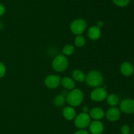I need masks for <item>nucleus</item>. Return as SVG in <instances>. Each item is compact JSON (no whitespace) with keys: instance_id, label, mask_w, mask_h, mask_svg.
<instances>
[{"instance_id":"nucleus-10","label":"nucleus","mask_w":134,"mask_h":134,"mask_svg":"<svg viewBox=\"0 0 134 134\" xmlns=\"http://www.w3.org/2000/svg\"><path fill=\"white\" fill-rule=\"evenodd\" d=\"M89 130L92 134H101L104 130V126L101 121L94 120L90 122Z\"/></svg>"},{"instance_id":"nucleus-20","label":"nucleus","mask_w":134,"mask_h":134,"mask_svg":"<svg viewBox=\"0 0 134 134\" xmlns=\"http://www.w3.org/2000/svg\"><path fill=\"white\" fill-rule=\"evenodd\" d=\"M74 42L77 47H82L86 43V39L82 35H77L75 38Z\"/></svg>"},{"instance_id":"nucleus-7","label":"nucleus","mask_w":134,"mask_h":134,"mask_svg":"<svg viewBox=\"0 0 134 134\" xmlns=\"http://www.w3.org/2000/svg\"><path fill=\"white\" fill-rule=\"evenodd\" d=\"M44 84L49 89H56L61 84V78L57 75H48L44 80Z\"/></svg>"},{"instance_id":"nucleus-9","label":"nucleus","mask_w":134,"mask_h":134,"mask_svg":"<svg viewBox=\"0 0 134 134\" xmlns=\"http://www.w3.org/2000/svg\"><path fill=\"white\" fill-rule=\"evenodd\" d=\"M110 122H115L120 117V110L116 106H111L107 110L105 115Z\"/></svg>"},{"instance_id":"nucleus-22","label":"nucleus","mask_w":134,"mask_h":134,"mask_svg":"<svg viewBox=\"0 0 134 134\" xmlns=\"http://www.w3.org/2000/svg\"><path fill=\"white\" fill-rule=\"evenodd\" d=\"M5 73H6V67H5V65L2 62L0 61V78L3 77L5 75Z\"/></svg>"},{"instance_id":"nucleus-5","label":"nucleus","mask_w":134,"mask_h":134,"mask_svg":"<svg viewBox=\"0 0 134 134\" xmlns=\"http://www.w3.org/2000/svg\"><path fill=\"white\" fill-rule=\"evenodd\" d=\"M74 123L77 128L82 130L89 126L91 122V118L88 113L81 112L76 116L75 118Z\"/></svg>"},{"instance_id":"nucleus-12","label":"nucleus","mask_w":134,"mask_h":134,"mask_svg":"<svg viewBox=\"0 0 134 134\" xmlns=\"http://www.w3.org/2000/svg\"><path fill=\"white\" fill-rule=\"evenodd\" d=\"M120 72L126 77L132 76L134 72L133 65L130 62H124L120 66Z\"/></svg>"},{"instance_id":"nucleus-8","label":"nucleus","mask_w":134,"mask_h":134,"mask_svg":"<svg viewBox=\"0 0 134 134\" xmlns=\"http://www.w3.org/2000/svg\"><path fill=\"white\" fill-rule=\"evenodd\" d=\"M120 110L122 112L130 114L134 112V99L127 98L122 100L120 104Z\"/></svg>"},{"instance_id":"nucleus-24","label":"nucleus","mask_w":134,"mask_h":134,"mask_svg":"<svg viewBox=\"0 0 134 134\" xmlns=\"http://www.w3.org/2000/svg\"><path fill=\"white\" fill-rule=\"evenodd\" d=\"M5 13V7L3 4L0 3V17L3 15Z\"/></svg>"},{"instance_id":"nucleus-28","label":"nucleus","mask_w":134,"mask_h":134,"mask_svg":"<svg viewBox=\"0 0 134 134\" xmlns=\"http://www.w3.org/2000/svg\"><path fill=\"white\" fill-rule=\"evenodd\" d=\"M3 27V24L2 22H1V21H0V31H1V30H2Z\"/></svg>"},{"instance_id":"nucleus-25","label":"nucleus","mask_w":134,"mask_h":134,"mask_svg":"<svg viewBox=\"0 0 134 134\" xmlns=\"http://www.w3.org/2000/svg\"><path fill=\"white\" fill-rule=\"evenodd\" d=\"M74 134H89V133H88V132L86 131V130L82 129V130H78V131H76Z\"/></svg>"},{"instance_id":"nucleus-18","label":"nucleus","mask_w":134,"mask_h":134,"mask_svg":"<svg viewBox=\"0 0 134 134\" xmlns=\"http://www.w3.org/2000/svg\"><path fill=\"white\" fill-rule=\"evenodd\" d=\"M65 101H66V98H65V96H64L63 95H58L56 97H54V103L56 105V106H62L63 105H64Z\"/></svg>"},{"instance_id":"nucleus-19","label":"nucleus","mask_w":134,"mask_h":134,"mask_svg":"<svg viewBox=\"0 0 134 134\" xmlns=\"http://www.w3.org/2000/svg\"><path fill=\"white\" fill-rule=\"evenodd\" d=\"M75 51V49L74 46L71 44H68L64 46L62 50V53L63 55L65 56H69V55H73Z\"/></svg>"},{"instance_id":"nucleus-6","label":"nucleus","mask_w":134,"mask_h":134,"mask_svg":"<svg viewBox=\"0 0 134 134\" xmlns=\"http://www.w3.org/2000/svg\"><path fill=\"white\" fill-rule=\"evenodd\" d=\"M107 95V91L103 87H96L90 93V98L92 101L96 102H101L106 99Z\"/></svg>"},{"instance_id":"nucleus-29","label":"nucleus","mask_w":134,"mask_h":134,"mask_svg":"<svg viewBox=\"0 0 134 134\" xmlns=\"http://www.w3.org/2000/svg\"><path fill=\"white\" fill-rule=\"evenodd\" d=\"M128 134H130V133H128Z\"/></svg>"},{"instance_id":"nucleus-11","label":"nucleus","mask_w":134,"mask_h":134,"mask_svg":"<svg viewBox=\"0 0 134 134\" xmlns=\"http://www.w3.org/2000/svg\"><path fill=\"white\" fill-rule=\"evenodd\" d=\"M102 35V30L98 26H92L88 30V36L92 40H98Z\"/></svg>"},{"instance_id":"nucleus-13","label":"nucleus","mask_w":134,"mask_h":134,"mask_svg":"<svg viewBox=\"0 0 134 134\" xmlns=\"http://www.w3.org/2000/svg\"><path fill=\"white\" fill-rule=\"evenodd\" d=\"M90 116L95 120H100L105 116V114L103 109L100 107H94L90 111Z\"/></svg>"},{"instance_id":"nucleus-27","label":"nucleus","mask_w":134,"mask_h":134,"mask_svg":"<svg viewBox=\"0 0 134 134\" xmlns=\"http://www.w3.org/2000/svg\"><path fill=\"white\" fill-rule=\"evenodd\" d=\"M88 111V107L86 106H85L82 107V112H86L87 113Z\"/></svg>"},{"instance_id":"nucleus-3","label":"nucleus","mask_w":134,"mask_h":134,"mask_svg":"<svg viewBox=\"0 0 134 134\" xmlns=\"http://www.w3.org/2000/svg\"><path fill=\"white\" fill-rule=\"evenodd\" d=\"M69 61L66 56L64 55H58L55 56L52 62V68L57 72H62L68 68Z\"/></svg>"},{"instance_id":"nucleus-21","label":"nucleus","mask_w":134,"mask_h":134,"mask_svg":"<svg viewBox=\"0 0 134 134\" xmlns=\"http://www.w3.org/2000/svg\"><path fill=\"white\" fill-rule=\"evenodd\" d=\"M114 3L120 7H124L129 5L130 0H113Z\"/></svg>"},{"instance_id":"nucleus-16","label":"nucleus","mask_w":134,"mask_h":134,"mask_svg":"<svg viewBox=\"0 0 134 134\" xmlns=\"http://www.w3.org/2000/svg\"><path fill=\"white\" fill-rule=\"evenodd\" d=\"M72 76H73V80L78 82H83L86 80V75L81 70H75L72 74Z\"/></svg>"},{"instance_id":"nucleus-17","label":"nucleus","mask_w":134,"mask_h":134,"mask_svg":"<svg viewBox=\"0 0 134 134\" xmlns=\"http://www.w3.org/2000/svg\"><path fill=\"white\" fill-rule=\"evenodd\" d=\"M106 100H107L108 105L111 106H116L119 102V97L115 93H111L107 95Z\"/></svg>"},{"instance_id":"nucleus-4","label":"nucleus","mask_w":134,"mask_h":134,"mask_svg":"<svg viewBox=\"0 0 134 134\" xmlns=\"http://www.w3.org/2000/svg\"><path fill=\"white\" fill-rule=\"evenodd\" d=\"M87 27L85 20L82 18H77L74 20L70 24V30L75 35H81L85 32Z\"/></svg>"},{"instance_id":"nucleus-2","label":"nucleus","mask_w":134,"mask_h":134,"mask_svg":"<svg viewBox=\"0 0 134 134\" xmlns=\"http://www.w3.org/2000/svg\"><path fill=\"white\" fill-rule=\"evenodd\" d=\"M84 99V94L79 89H73L68 93L66 101L71 106H78L82 102Z\"/></svg>"},{"instance_id":"nucleus-23","label":"nucleus","mask_w":134,"mask_h":134,"mask_svg":"<svg viewBox=\"0 0 134 134\" xmlns=\"http://www.w3.org/2000/svg\"><path fill=\"white\" fill-rule=\"evenodd\" d=\"M130 131V128L128 125H124L121 127L122 134H128Z\"/></svg>"},{"instance_id":"nucleus-1","label":"nucleus","mask_w":134,"mask_h":134,"mask_svg":"<svg viewBox=\"0 0 134 134\" xmlns=\"http://www.w3.org/2000/svg\"><path fill=\"white\" fill-rule=\"evenodd\" d=\"M103 76L100 72L96 70L90 71L86 76V84L88 86L98 87L103 84Z\"/></svg>"},{"instance_id":"nucleus-15","label":"nucleus","mask_w":134,"mask_h":134,"mask_svg":"<svg viewBox=\"0 0 134 134\" xmlns=\"http://www.w3.org/2000/svg\"><path fill=\"white\" fill-rule=\"evenodd\" d=\"M61 84L65 89L68 90H72L75 87V82L74 80L68 76H65L61 79Z\"/></svg>"},{"instance_id":"nucleus-26","label":"nucleus","mask_w":134,"mask_h":134,"mask_svg":"<svg viewBox=\"0 0 134 134\" xmlns=\"http://www.w3.org/2000/svg\"><path fill=\"white\" fill-rule=\"evenodd\" d=\"M103 25H104V22H103L102 20L98 21V24H97V26H98L99 28H100L102 27V26H103Z\"/></svg>"},{"instance_id":"nucleus-14","label":"nucleus","mask_w":134,"mask_h":134,"mask_svg":"<svg viewBox=\"0 0 134 134\" xmlns=\"http://www.w3.org/2000/svg\"><path fill=\"white\" fill-rule=\"evenodd\" d=\"M63 116L67 120H72L76 117V110L73 106H68L64 108L62 111Z\"/></svg>"}]
</instances>
